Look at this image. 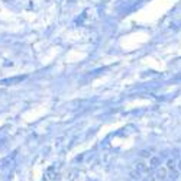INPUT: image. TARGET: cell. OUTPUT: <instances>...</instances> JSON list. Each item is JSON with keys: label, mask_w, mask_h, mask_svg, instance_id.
Returning <instances> with one entry per match:
<instances>
[{"label": "cell", "mask_w": 181, "mask_h": 181, "mask_svg": "<svg viewBox=\"0 0 181 181\" xmlns=\"http://www.w3.org/2000/svg\"><path fill=\"white\" fill-rule=\"evenodd\" d=\"M165 177H167V170H165V168H161V170L158 171V178L164 180Z\"/></svg>", "instance_id": "obj_1"}, {"label": "cell", "mask_w": 181, "mask_h": 181, "mask_svg": "<svg viewBox=\"0 0 181 181\" xmlns=\"http://www.w3.org/2000/svg\"><path fill=\"white\" fill-rule=\"evenodd\" d=\"M151 165H154V167H156V165H159V158H156V156H154V158L151 159Z\"/></svg>", "instance_id": "obj_2"}, {"label": "cell", "mask_w": 181, "mask_h": 181, "mask_svg": "<svg viewBox=\"0 0 181 181\" xmlns=\"http://www.w3.org/2000/svg\"><path fill=\"white\" fill-rule=\"evenodd\" d=\"M167 165H168V168H171V170H174V161H173V159H170V161L167 162Z\"/></svg>", "instance_id": "obj_3"}, {"label": "cell", "mask_w": 181, "mask_h": 181, "mask_svg": "<svg viewBox=\"0 0 181 181\" xmlns=\"http://www.w3.org/2000/svg\"><path fill=\"white\" fill-rule=\"evenodd\" d=\"M177 177H178V173H177V171H174V173H173V178H174V180H175V178H177Z\"/></svg>", "instance_id": "obj_4"}, {"label": "cell", "mask_w": 181, "mask_h": 181, "mask_svg": "<svg viewBox=\"0 0 181 181\" xmlns=\"http://www.w3.org/2000/svg\"><path fill=\"white\" fill-rule=\"evenodd\" d=\"M139 168H141L142 171H145V170H146V168H145V164H139Z\"/></svg>", "instance_id": "obj_5"}, {"label": "cell", "mask_w": 181, "mask_h": 181, "mask_svg": "<svg viewBox=\"0 0 181 181\" xmlns=\"http://www.w3.org/2000/svg\"><path fill=\"white\" fill-rule=\"evenodd\" d=\"M145 181H154V178L151 177V178H146V180H145Z\"/></svg>", "instance_id": "obj_6"}, {"label": "cell", "mask_w": 181, "mask_h": 181, "mask_svg": "<svg viewBox=\"0 0 181 181\" xmlns=\"http://www.w3.org/2000/svg\"><path fill=\"white\" fill-rule=\"evenodd\" d=\"M178 170H180V171H181V161H180V162H178Z\"/></svg>", "instance_id": "obj_7"}]
</instances>
